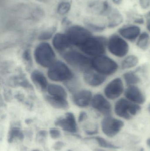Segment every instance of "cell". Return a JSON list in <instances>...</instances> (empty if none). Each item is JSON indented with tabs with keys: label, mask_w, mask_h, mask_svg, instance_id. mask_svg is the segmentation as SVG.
I'll return each instance as SVG.
<instances>
[{
	"label": "cell",
	"mask_w": 150,
	"mask_h": 151,
	"mask_svg": "<svg viewBox=\"0 0 150 151\" xmlns=\"http://www.w3.org/2000/svg\"><path fill=\"white\" fill-rule=\"evenodd\" d=\"M48 77L55 81H64L72 79L73 73L68 66L60 61L55 62L48 71Z\"/></svg>",
	"instance_id": "obj_8"
},
{
	"label": "cell",
	"mask_w": 150,
	"mask_h": 151,
	"mask_svg": "<svg viewBox=\"0 0 150 151\" xmlns=\"http://www.w3.org/2000/svg\"><path fill=\"white\" fill-rule=\"evenodd\" d=\"M150 35L149 32H142L136 41V45L142 50H145L149 47Z\"/></svg>",
	"instance_id": "obj_25"
},
{
	"label": "cell",
	"mask_w": 150,
	"mask_h": 151,
	"mask_svg": "<svg viewBox=\"0 0 150 151\" xmlns=\"http://www.w3.org/2000/svg\"><path fill=\"white\" fill-rule=\"evenodd\" d=\"M107 76L102 75L91 69L85 71L84 79L85 82L90 86L98 87L102 85L106 80Z\"/></svg>",
	"instance_id": "obj_17"
},
{
	"label": "cell",
	"mask_w": 150,
	"mask_h": 151,
	"mask_svg": "<svg viewBox=\"0 0 150 151\" xmlns=\"http://www.w3.org/2000/svg\"><path fill=\"white\" fill-rule=\"evenodd\" d=\"M45 16L44 10L39 6L33 5L30 8L29 18L33 20L37 21L42 19Z\"/></svg>",
	"instance_id": "obj_28"
},
{
	"label": "cell",
	"mask_w": 150,
	"mask_h": 151,
	"mask_svg": "<svg viewBox=\"0 0 150 151\" xmlns=\"http://www.w3.org/2000/svg\"><path fill=\"white\" fill-rule=\"evenodd\" d=\"M92 98V92L90 91L84 90L75 94L73 100L75 104L77 106L85 107L91 103Z\"/></svg>",
	"instance_id": "obj_19"
},
{
	"label": "cell",
	"mask_w": 150,
	"mask_h": 151,
	"mask_svg": "<svg viewBox=\"0 0 150 151\" xmlns=\"http://www.w3.org/2000/svg\"><path fill=\"white\" fill-rule=\"evenodd\" d=\"M139 63L138 57L134 55H129L126 57L121 63L122 70H127L136 67Z\"/></svg>",
	"instance_id": "obj_26"
},
{
	"label": "cell",
	"mask_w": 150,
	"mask_h": 151,
	"mask_svg": "<svg viewBox=\"0 0 150 151\" xmlns=\"http://www.w3.org/2000/svg\"><path fill=\"white\" fill-rule=\"evenodd\" d=\"M146 143L147 146H148L149 148H150V137L148 138V139L146 140Z\"/></svg>",
	"instance_id": "obj_41"
},
{
	"label": "cell",
	"mask_w": 150,
	"mask_h": 151,
	"mask_svg": "<svg viewBox=\"0 0 150 151\" xmlns=\"http://www.w3.org/2000/svg\"><path fill=\"white\" fill-rule=\"evenodd\" d=\"M87 20L85 25L90 31L100 32L107 28L106 17L103 16H96Z\"/></svg>",
	"instance_id": "obj_18"
},
{
	"label": "cell",
	"mask_w": 150,
	"mask_h": 151,
	"mask_svg": "<svg viewBox=\"0 0 150 151\" xmlns=\"http://www.w3.org/2000/svg\"><path fill=\"white\" fill-rule=\"evenodd\" d=\"M108 99L101 94H97L92 97L91 101L92 107L104 116L111 115L112 106Z\"/></svg>",
	"instance_id": "obj_13"
},
{
	"label": "cell",
	"mask_w": 150,
	"mask_h": 151,
	"mask_svg": "<svg viewBox=\"0 0 150 151\" xmlns=\"http://www.w3.org/2000/svg\"><path fill=\"white\" fill-rule=\"evenodd\" d=\"M148 109H149V111L150 113V104L149 105V107H148Z\"/></svg>",
	"instance_id": "obj_43"
},
{
	"label": "cell",
	"mask_w": 150,
	"mask_h": 151,
	"mask_svg": "<svg viewBox=\"0 0 150 151\" xmlns=\"http://www.w3.org/2000/svg\"><path fill=\"white\" fill-rule=\"evenodd\" d=\"M37 1L41 3H46L48 0H36Z\"/></svg>",
	"instance_id": "obj_42"
},
{
	"label": "cell",
	"mask_w": 150,
	"mask_h": 151,
	"mask_svg": "<svg viewBox=\"0 0 150 151\" xmlns=\"http://www.w3.org/2000/svg\"><path fill=\"white\" fill-rule=\"evenodd\" d=\"M125 98L137 104L142 105L146 101V96L141 90L136 85L128 86L124 92Z\"/></svg>",
	"instance_id": "obj_14"
},
{
	"label": "cell",
	"mask_w": 150,
	"mask_h": 151,
	"mask_svg": "<svg viewBox=\"0 0 150 151\" xmlns=\"http://www.w3.org/2000/svg\"><path fill=\"white\" fill-rule=\"evenodd\" d=\"M124 122L112 115L105 116L101 121V130L103 134L109 138L116 136L124 127Z\"/></svg>",
	"instance_id": "obj_6"
},
{
	"label": "cell",
	"mask_w": 150,
	"mask_h": 151,
	"mask_svg": "<svg viewBox=\"0 0 150 151\" xmlns=\"http://www.w3.org/2000/svg\"><path fill=\"white\" fill-rule=\"evenodd\" d=\"M92 67L97 72L107 76L113 75L117 72L119 66L114 60L104 55L92 58Z\"/></svg>",
	"instance_id": "obj_2"
},
{
	"label": "cell",
	"mask_w": 150,
	"mask_h": 151,
	"mask_svg": "<svg viewBox=\"0 0 150 151\" xmlns=\"http://www.w3.org/2000/svg\"><path fill=\"white\" fill-rule=\"evenodd\" d=\"M123 0H111V3L113 4L116 5H120L122 3Z\"/></svg>",
	"instance_id": "obj_38"
},
{
	"label": "cell",
	"mask_w": 150,
	"mask_h": 151,
	"mask_svg": "<svg viewBox=\"0 0 150 151\" xmlns=\"http://www.w3.org/2000/svg\"><path fill=\"white\" fill-rule=\"evenodd\" d=\"M18 138L19 140L22 141L24 139V135L23 132L17 127L11 128L9 132L8 137V141L9 143L13 142L14 138Z\"/></svg>",
	"instance_id": "obj_29"
},
{
	"label": "cell",
	"mask_w": 150,
	"mask_h": 151,
	"mask_svg": "<svg viewBox=\"0 0 150 151\" xmlns=\"http://www.w3.org/2000/svg\"><path fill=\"white\" fill-rule=\"evenodd\" d=\"M65 60L70 64L85 71L92 69V60L87 56L75 51L67 52L64 55Z\"/></svg>",
	"instance_id": "obj_9"
},
{
	"label": "cell",
	"mask_w": 150,
	"mask_h": 151,
	"mask_svg": "<svg viewBox=\"0 0 150 151\" xmlns=\"http://www.w3.org/2000/svg\"><path fill=\"white\" fill-rule=\"evenodd\" d=\"M47 90L49 96H51L67 99V92L60 85L55 84H50L48 86Z\"/></svg>",
	"instance_id": "obj_21"
},
{
	"label": "cell",
	"mask_w": 150,
	"mask_h": 151,
	"mask_svg": "<svg viewBox=\"0 0 150 151\" xmlns=\"http://www.w3.org/2000/svg\"><path fill=\"white\" fill-rule=\"evenodd\" d=\"M32 151H40L39 150H32Z\"/></svg>",
	"instance_id": "obj_44"
},
{
	"label": "cell",
	"mask_w": 150,
	"mask_h": 151,
	"mask_svg": "<svg viewBox=\"0 0 150 151\" xmlns=\"http://www.w3.org/2000/svg\"><path fill=\"white\" fill-rule=\"evenodd\" d=\"M86 139L95 140L97 142V144L99 146L100 148H103V149H108V150H116L120 148V146L108 142L106 139L101 137H91L86 138Z\"/></svg>",
	"instance_id": "obj_23"
},
{
	"label": "cell",
	"mask_w": 150,
	"mask_h": 151,
	"mask_svg": "<svg viewBox=\"0 0 150 151\" xmlns=\"http://www.w3.org/2000/svg\"><path fill=\"white\" fill-rule=\"evenodd\" d=\"M124 91L123 81L120 77H116L107 84L104 91L107 98L110 100H115L119 98Z\"/></svg>",
	"instance_id": "obj_10"
},
{
	"label": "cell",
	"mask_w": 150,
	"mask_h": 151,
	"mask_svg": "<svg viewBox=\"0 0 150 151\" xmlns=\"http://www.w3.org/2000/svg\"><path fill=\"white\" fill-rule=\"evenodd\" d=\"M139 6L142 9L149 10L150 9V0H137Z\"/></svg>",
	"instance_id": "obj_32"
},
{
	"label": "cell",
	"mask_w": 150,
	"mask_h": 151,
	"mask_svg": "<svg viewBox=\"0 0 150 151\" xmlns=\"http://www.w3.org/2000/svg\"><path fill=\"white\" fill-rule=\"evenodd\" d=\"M46 100L52 106L58 109H67L68 106V104L67 99L54 97L51 96H47Z\"/></svg>",
	"instance_id": "obj_24"
},
{
	"label": "cell",
	"mask_w": 150,
	"mask_h": 151,
	"mask_svg": "<svg viewBox=\"0 0 150 151\" xmlns=\"http://www.w3.org/2000/svg\"><path fill=\"white\" fill-rule=\"evenodd\" d=\"M142 31L138 25L134 23L125 24L119 27L118 33L127 41L134 42L136 41Z\"/></svg>",
	"instance_id": "obj_12"
},
{
	"label": "cell",
	"mask_w": 150,
	"mask_h": 151,
	"mask_svg": "<svg viewBox=\"0 0 150 151\" xmlns=\"http://www.w3.org/2000/svg\"><path fill=\"white\" fill-rule=\"evenodd\" d=\"M47 132L45 130H41L38 133V135L42 137H46Z\"/></svg>",
	"instance_id": "obj_37"
},
{
	"label": "cell",
	"mask_w": 150,
	"mask_h": 151,
	"mask_svg": "<svg viewBox=\"0 0 150 151\" xmlns=\"http://www.w3.org/2000/svg\"><path fill=\"white\" fill-rule=\"evenodd\" d=\"M123 77L128 86L136 85L141 82V78L135 72H127L123 74Z\"/></svg>",
	"instance_id": "obj_27"
},
{
	"label": "cell",
	"mask_w": 150,
	"mask_h": 151,
	"mask_svg": "<svg viewBox=\"0 0 150 151\" xmlns=\"http://www.w3.org/2000/svg\"><path fill=\"white\" fill-rule=\"evenodd\" d=\"M87 7L94 16L106 17L113 6L107 0H91L87 4Z\"/></svg>",
	"instance_id": "obj_11"
},
{
	"label": "cell",
	"mask_w": 150,
	"mask_h": 151,
	"mask_svg": "<svg viewBox=\"0 0 150 151\" xmlns=\"http://www.w3.org/2000/svg\"><path fill=\"white\" fill-rule=\"evenodd\" d=\"M107 28L113 29L121 26L124 22L125 17L121 11L113 7L106 17Z\"/></svg>",
	"instance_id": "obj_16"
},
{
	"label": "cell",
	"mask_w": 150,
	"mask_h": 151,
	"mask_svg": "<svg viewBox=\"0 0 150 151\" xmlns=\"http://www.w3.org/2000/svg\"><path fill=\"white\" fill-rule=\"evenodd\" d=\"M34 55L36 62L43 67H50L55 62V54L47 42H42L38 45Z\"/></svg>",
	"instance_id": "obj_5"
},
{
	"label": "cell",
	"mask_w": 150,
	"mask_h": 151,
	"mask_svg": "<svg viewBox=\"0 0 150 151\" xmlns=\"http://www.w3.org/2000/svg\"><path fill=\"white\" fill-rule=\"evenodd\" d=\"M65 34L70 41L71 45H76L79 47L92 36L89 29L76 25L69 27Z\"/></svg>",
	"instance_id": "obj_7"
},
{
	"label": "cell",
	"mask_w": 150,
	"mask_h": 151,
	"mask_svg": "<svg viewBox=\"0 0 150 151\" xmlns=\"http://www.w3.org/2000/svg\"><path fill=\"white\" fill-rule=\"evenodd\" d=\"M50 136L53 139H56L60 137L61 133L60 130L57 129L52 128L49 130Z\"/></svg>",
	"instance_id": "obj_33"
},
{
	"label": "cell",
	"mask_w": 150,
	"mask_h": 151,
	"mask_svg": "<svg viewBox=\"0 0 150 151\" xmlns=\"http://www.w3.org/2000/svg\"><path fill=\"white\" fill-rule=\"evenodd\" d=\"M31 78L33 81L42 90L48 88V82L44 74L38 70H35L31 73Z\"/></svg>",
	"instance_id": "obj_22"
},
{
	"label": "cell",
	"mask_w": 150,
	"mask_h": 151,
	"mask_svg": "<svg viewBox=\"0 0 150 151\" xmlns=\"http://www.w3.org/2000/svg\"><path fill=\"white\" fill-rule=\"evenodd\" d=\"M71 23L70 21L68 19L67 17H65L62 20V24H69Z\"/></svg>",
	"instance_id": "obj_39"
},
{
	"label": "cell",
	"mask_w": 150,
	"mask_h": 151,
	"mask_svg": "<svg viewBox=\"0 0 150 151\" xmlns=\"http://www.w3.org/2000/svg\"><path fill=\"white\" fill-rule=\"evenodd\" d=\"M107 49L111 54L117 58L127 56L129 50L127 41L119 34H113L107 39Z\"/></svg>",
	"instance_id": "obj_4"
},
{
	"label": "cell",
	"mask_w": 150,
	"mask_h": 151,
	"mask_svg": "<svg viewBox=\"0 0 150 151\" xmlns=\"http://www.w3.org/2000/svg\"><path fill=\"white\" fill-rule=\"evenodd\" d=\"M141 110V106L128 100L121 98L117 100L114 106V112L118 117L129 120L137 115Z\"/></svg>",
	"instance_id": "obj_3"
},
{
	"label": "cell",
	"mask_w": 150,
	"mask_h": 151,
	"mask_svg": "<svg viewBox=\"0 0 150 151\" xmlns=\"http://www.w3.org/2000/svg\"><path fill=\"white\" fill-rule=\"evenodd\" d=\"M63 146H64V143L63 142H57L53 146V148L55 151H59L63 147Z\"/></svg>",
	"instance_id": "obj_35"
},
{
	"label": "cell",
	"mask_w": 150,
	"mask_h": 151,
	"mask_svg": "<svg viewBox=\"0 0 150 151\" xmlns=\"http://www.w3.org/2000/svg\"><path fill=\"white\" fill-rule=\"evenodd\" d=\"M93 151H106L103 148H96L93 150Z\"/></svg>",
	"instance_id": "obj_40"
},
{
	"label": "cell",
	"mask_w": 150,
	"mask_h": 151,
	"mask_svg": "<svg viewBox=\"0 0 150 151\" xmlns=\"http://www.w3.org/2000/svg\"><path fill=\"white\" fill-rule=\"evenodd\" d=\"M71 9V4L68 1H62L58 4L57 7V12L61 15L67 14Z\"/></svg>",
	"instance_id": "obj_30"
},
{
	"label": "cell",
	"mask_w": 150,
	"mask_h": 151,
	"mask_svg": "<svg viewBox=\"0 0 150 151\" xmlns=\"http://www.w3.org/2000/svg\"><path fill=\"white\" fill-rule=\"evenodd\" d=\"M54 47L57 50L60 51L65 50L71 45L70 41L69 40L66 34H56L53 40Z\"/></svg>",
	"instance_id": "obj_20"
},
{
	"label": "cell",
	"mask_w": 150,
	"mask_h": 151,
	"mask_svg": "<svg viewBox=\"0 0 150 151\" xmlns=\"http://www.w3.org/2000/svg\"><path fill=\"white\" fill-rule=\"evenodd\" d=\"M55 27H52L50 30L45 31L41 33L39 36V39L41 40H45L50 39L53 36L54 32L55 31Z\"/></svg>",
	"instance_id": "obj_31"
},
{
	"label": "cell",
	"mask_w": 150,
	"mask_h": 151,
	"mask_svg": "<svg viewBox=\"0 0 150 151\" xmlns=\"http://www.w3.org/2000/svg\"><path fill=\"white\" fill-rule=\"evenodd\" d=\"M56 126H59L64 131L71 133L77 132V126L75 116L72 113H66L65 117L56 120L55 123Z\"/></svg>",
	"instance_id": "obj_15"
},
{
	"label": "cell",
	"mask_w": 150,
	"mask_h": 151,
	"mask_svg": "<svg viewBox=\"0 0 150 151\" xmlns=\"http://www.w3.org/2000/svg\"><path fill=\"white\" fill-rule=\"evenodd\" d=\"M87 115L86 113L85 112H82L79 114V118H78V122H82L83 121L87 118Z\"/></svg>",
	"instance_id": "obj_36"
},
{
	"label": "cell",
	"mask_w": 150,
	"mask_h": 151,
	"mask_svg": "<svg viewBox=\"0 0 150 151\" xmlns=\"http://www.w3.org/2000/svg\"><path fill=\"white\" fill-rule=\"evenodd\" d=\"M144 18L145 19L146 29L149 33H150V9L146 13Z\"/></svg>",
	"instance_id": "obj_34"
},
{
	"label": "cell",
	"mask_w": 150,
	"mask_h": 151,
	"mask_svg": "<svg viewBox=\"0 0 150 151\" xmlns=\"http://www.w3.org/2000/svg\"><path fill=\"white\" fill-rule=\"evenodd\" d=\"M107 42V39L105 36L92 35L80 47L85 54L95 57L105 54Z\"/></svg>",
	"instance_id": "obj_1"
}]
</instances>
